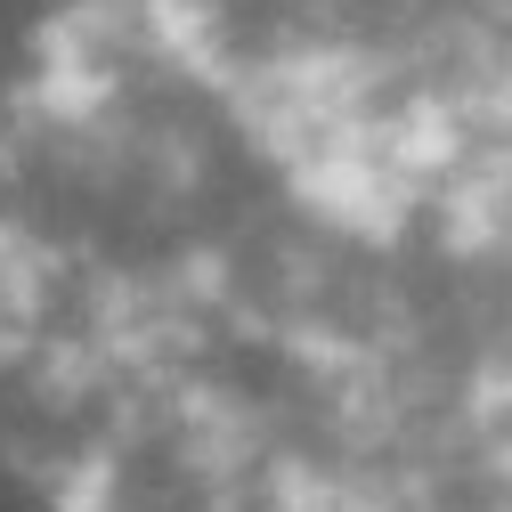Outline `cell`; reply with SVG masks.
I'll return each mask as SVG.
<instances>
[{
    "mask_svg": "<svg viewBox=\"0 0 512 512\" xmlns=\"http://www.w3.org/2000/svg\"><path fill=\"white\" fill-rule=\"evenodd\" d=\"M431 9V122H439V171L488 131V196L456 236L439 269L456 285L472 334L488 342L496 374L512 382V0H423Z\"/></svg>",
    "mask_w": 512,
    "mask_h": 512,
    "instance_id": "obj_1",
    "label": "cell"
},
{
    "mask_svg": "<svg viewBox=\"0 0 512 512\" xmlns=\"http://www.w3.org/2000/svg\"><path fill=\"white\" fill-rule=\"evenodd\" d=\"M504 431H512V423H504ZM496 447H504V439H496ZM488 464H496V456H488ZM480 480H488V472H480ZM472 504H480V488H472ZM472 504H464V512H472Z\"/></svg>",
    "mask_w": 512,
    "mask_h": 512,
    "instance_id": "obj_2",
    "label": "cell"
}]
</instances>
